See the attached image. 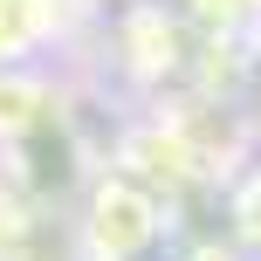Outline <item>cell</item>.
Wrapping results in <instances>:
<instances>
[{
    "mask_svg": "<svg viewBox=\"0 0 261 261\" xmlns=\"http://www.w3.org/2000/svg\"><path fill=\"white\" fill-rule=\"evenodd\" d=\"M193 261H248V254H234V248H199Z\"/></svg>",
    "mask_w": 261,
    "mask_h": 261,
    "instance_id": "1",
    "label": "cell"
},
{
    "mask_svg": "<svg viewBox=\"0 0 261 261\" xmlns=\"http://www.w3.org/2000/svg\"><path fill=\"white\" fill-rule=\"evenodd\" d=\"M0 69H7V62H0Z\"/></svg>",
    "mask_w": 261,
    "mask_h": 261,
    "instance_id": "2",
    "label": "cell"
}]
</instances>
